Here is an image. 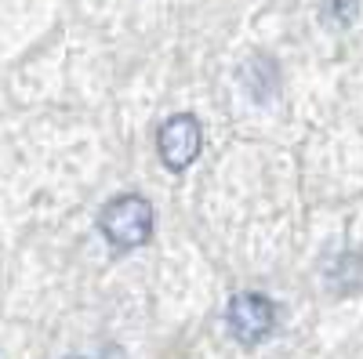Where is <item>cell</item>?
<instances>
[{
  "mask_svg": "<svg viewBox=\"0 0 363 359\" xmlns=\"http://www.w3.org/2000/svg\"><path fill=\"white\" fill-rule=\"evenodd\" d=\"M153 203L128 193V196H116L102 207V215H99V229L102 236L109 239V244L116 251H135L142 247L149 236H153Z\"/></svg>",
  "mask_w": 363,
  "mask_h": 359,
  "instance_id": "6da1fadb",
  "label": "cell"
},
{
  "mask_svg": "<svg viewBox=\"0 0 363 359\" xmlns=\"http://www.w3.org/2000/svg\"><path fill=\"white\" fill-rule=\"evenodd\" d=\"M277 326V309H272L269 297L255 294V290H244L229 302V331L236 341L244 345H258L272 334Z\"/></svg>",
  "mask_w": 363,
  "mask_h": 359,
  "instance_id": "7a4b0ae2",
  "label": "cell"
},
{
  "mask_svg": "<svg viewBox=\"0 0 363 359\" xmlns=\"http://www.w3.org/2000/svg\"><path fill=\"white\" fill-rule=\"evenodd\" d=\"M157 145H160V160H164L171 171L189 167V164L200 156V145H203L200 120H196L193 113L171 116L167 124L160 127V135H157Z\"/></svg>",
  "mask_w": 363,
  "mask_h": 359,
  "instance_id": "3957f363",
  "label": "cell"
},
{
  "mask_svg": "<svg viewBox=\"0 0 363 359\" xmlns=\"http://www.w3.org/2000/svg\"><path fill=\"white\" fill-rule=\"evenodd\" d=\"M359 15V4L356 0H323V22L335 25V29H345L352 25Z\"/></svg>",
  "mask_w": 363,
  "mask_h": 359,
  "instance_id": "277c9868",
  "label": "cell"
},
{
  "mask_svg": "<svg viewBox=\"0 0 363 359\" xmlns=\"http://www.w3.org/2000/svg\"><path fill=\"white\" fill-rule=\"evenodd\" d=\"M69 359H84V355H69Z\"/></svg>",
  "mask_w": 363,
  "mask_h": 359,
  "instance_id": "5b68a950",
  "label": "cell"
}]
</instances>
